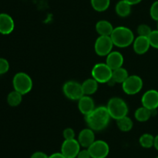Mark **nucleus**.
Instances as JSON below:
<instances>
[{"mask_svg":"<svg viewBox=\"0 0 158 158\" xmlns=\"http://www.w3.org/2000/svg\"><path fill=\"white\" fill-rule=\"evenodd\" d=\"M106 108L110 117L116 120L127 116L129 110L126 102L119 97H114L110 99Z\"/></svg>","mask_w":158,"mask_h":158,"instance_id":"3","label":"nucleus"},{"mask_svg":"<svg viewBox=\"0 0 158 158\" xmlns=\"http://www.w3.org/2000/svg\"><path fill=\"white\" fill-rule=\"evenodd\" d=\"M63 137L65 139H73L75 138V132L72 128H66L63 130Z\"/></svg>","mask_w":158,"mask_h":158,"instance_id":"30","label":"nucleus"},{"mask_svg":"<svg viewBox=\"0 0 158 158\" xmlns=\"http://www.w3.org/2000/svg\"><path fill=\"white\" fill-rule=\"evenodd\" d=\"M150 15L153 20L158 22V0L151 5L150 9Z\"/></svg>","mask_w":158,"mask_h":158,"instance_id":"28","label":"nucleus"},{"mask_svg":"<svg viewBox=\"0 0 158 158\" xmlns=\"http://www.w3.org/2000/svg\"><path fill=\"white\" fill-rule=\"evenodd\" d=\"M114 46L124 48L133 44L134 40V34L130 28L126 26H117L114 28L110 35Z\"/></svg>","mask_w":158,"mask_h":158,"instance_id":"2","label":"nucleus"},{"mask_svg":"<svg viewBox=\"0 0 158 158\" xmlns=\"http://www.w3.org/2000/svg\"><path fill=\"white\" fill-rule=\"evenodd\" d=\"M124 58L121 53L119 51H112L106 56V64L114 71V70L123 67Z\"/></svg>","mask_w":158,"mask_h":158,"instance_id":"14","label":"nucleus"},{"mask_svg":"<svg viewBox=\"0 0 158 158\" xmlns=\"http://www.w3.org/2000/svg\"><path fill=\"white\" fill-rule=\"evenodd\" d=\"M127 2L129 3L131 6H134V5H137L138 3H140V2H142V0H124Z\"/></svg>","mask_w":158,"mask_h":158,"instance_id":"34","label":"nucleus"},{"mask_svg":"<svg viewBox=\"0 0 158 158\" xmlns=\"http://www.w3.org/2000/svg\"><path fill=\"white\" fill-rule=\"evenodd\" d=\"M141 102L143 106L148 109L156 110L158 108V91L154 89L147 91L142 96Z\"/></svg>","mask_w":158,"mask_h":158,"instance_id":"11","label":"nucleus"},{"mask_svg":"<svg viewBox=\"0 0 158 158\" xmlns=\"http://www.w3.org/2000/svg\"><path fill=\"white\" fill-rule=\"evenodd\" d=\"M154 147H155V149L158 150V134L154 137Z\"/></svg>","mask_w":158,"mask_h":158,"instance_id":"35","label":"nucleus"},{"mask_svg":"<svg viewBox=\"0 0 158 158\" xmlns=\"http://www.w3.org/2000/svg\"><path fill=\"white\" fill-rule=\"evenodd\" d=\"M23 101V94L16 91H12L8 94L7 102L10 106L16 107L21 104Z\"/></svg>","mask_w":158,"mask_h":158,"instance_id":"23","label":"nucleus"},{"mask_svg":"<svg viewBox=\"0 0 158 158\" xmlns=\"http://www.w3.org/2000/svg\"><path fill=\"white\" fill-rule=\"evenodd\" d=\"M78 108L82 114L85 116L92 112L95 108V103L89 95H83L78 100Z\"/></svg>","mask_w":158,"mask_h":158,"instance_id":"15","label":"nucleus"},{"mask_svg":"<svg viewBox=\"0 0 158 158\" xmlns=\"http://www.w3.org/2000/svg\"><path fill=\"white\" fill-rule=\"evenodd\" d=\"M156 158H158V156H157V157H156Z\"/></svg>","mask_w":158,"mask_h":158,"instance_id":"37","label":"nucleus"},{"mask_svg":"<svg viewBox=\"0 0 158 158\" xmlns=\"http://www.w3.org/2000/svg\"><path fill=\"white\" fill-rule=\"evenodd\" d=\"M91 6L97 12H104L109 8L110 0H90Z\"/></svg>","mask_w":158,"mask_h":158,"instance_id":"24","label":"nucleus"},{"mask_svg":"<svg viewBox=\"0 0 158 158\" xmlns=\"http://www.w3.org/2000/svg\"><path fill=\"white\" fill-rule=\"evenodd\" d=\"M49 158H66L63 153L60 152V153H54L52 154H51L50 156H49Z\"/></svg>","mask_w":158,"mask_h":158,"instance_id":"33","label":"nucleus"},{"mask_svg":"<svg viewBox=\"0 0 158 158\" xmlns=\"http://www.w3.org/2000/svg\"><path fill=\"white\" fill-rule=\"evenodd\" d=\"M63 91L66 97L71 100L78 101L84 95L82 85L75 81H68L66 82L63 87Z\"/></svg>","mask_w":158,"mask_h":158,"instance_id":"8","label":"nucleus"},{"mask_svg":"<svg viewBox=\"0 0 158 158\" xmlns=\"http://www.w3.org/2000/svg\"><path fill=\"white\" fill-rule=\"evenodd\" d=\"M91 74L98 83H108L112 79L113 70L106 64L99 63L94 65Z\"/></svg>","mask_w":158,"mask_h":158,"instance_id":"5","label":"nucleus"},{"mask_svg":"<svg viewBox=\"0 0 158 158\" xmlns=\"http://www.w3.org/2000/svg\"><path fill=\"white\" fill-rule=\"evenodd\" d=\"M9 70V64L6 59L0 57V74H4Z\"/></svg>","mask_w":158,"mask_h":158,"instance_id":"29","label":"nucleus"},{"mask_svg":"<svg viewBox=\"0 0 158 158\" xmlns=\"http://www.w3.org/2000/svg\"><path fill=\"white\" fill-rule=\"evenodd\" d=\"M133 47H134V50L137 54H140V55L144 54L151 47L148 37H141V36L137 37L134 39V43H133Z\"/></svg>","mask_w":158,"mask_h":158,"instance_id":"16","label":"nucleus"},{"mask_svg":"<svg viewBox=\"0 0 158 158\" xmlns=\"http://www.w3.org/2000/svg\"><path fill=\"white\" fill-rule=\"evenodd\" d=\"M157 30H158V22H157Z\"/></svg>","mask_w":158,"mask_h":158,"instance_id":"36","label":"nucleus"},{"mask_svg":"<svg viewBox=\"0 0 158 158\" xmlns=\"http://www.w3.org/2000/svg\"><path fill=\"white\" fill-rule=\"evenodd\" d=\"M151 46L158 49V30H153L148 37Z\"/></svg>","mask_w":158,"mask_h":158,"instance_id":"27","label":"nucleus"},{"mask_svg":"<svg viewBox=\"0 0 158 158\" xmlns=\"http://www.w3.org/2000/svg\"><path fill=\"white\" fill-rule=\"evenodd\" d=\"M143 80L138 75H129L122 84V88L126 94L133 95L141 91L143 88Z\"/></svg>","mask_w":158,"mask_h":158,"instance_id":"6","label":"nucleus"},{"mask_svg":"<svg viewBox=\"0 0 158 158\" xmlns=\"http://www.w3.org/2000/svg\"><path fill=\"white\" fill-rule=\"evenodd\" d=\"M15 28V23L11 15L7 13H0V33L10 34Z\"/></svg>","mask_w":158,"mask_h":158,"instance_id":"12","label":"nucleus"},{"mask_svg":"<svg viewBox=\"0 0 158 158\" xmlns=\"http://www.w3.org/2000/svg\"><path fill=\"white\" fill-rule=\"evenodd\" d=\"M152 31L153 30L151 29V26L147 24H140L137 27V33H138V36H141V37H148Z\"/></svg>","mask_w":158,"mask_h":158,"instance_id":"26","label":"nucleus"},{"mask_svg":"<svg viewBox=\"0 0 158 158\" xmlns=\"http://www.w3.org/2000/svg\"><path fill=\"white\" fill-rule=\"evenodd\" d=\"M77 158H92L90 156L89 150L87 149H84V150H80V153L77 155Z\"/></svg>","mask_w":158,"mask_h":158,"instance_id":"31","label":"nucleus"},{"mask_svg":"<svg viewBox=\"0 0 158 158\" xmlns=\"http://www.w3.org/2000/svg\"><path fill=\"white\" fill-rule=\"evenodd\" d=\"M106 106H99L85 116L88 127L94 131H101L106 128L110 119Z\"/></svg>","mask_w":158,"mask_h":158,"instance_id":"1","label":"nucleus"},{"mask_svg":"<svg viewBox=\"0 0 158 158\" xmlns=\"http://www.w3.org/2000/svg\"><path fill=\"white\" fill-rule=\"evenodd\" d=\"M30 158H49V156L42 151H36L32 153Z\"/></svg>","mask_w":158,"mask_h":158,"instance_id":"32","label":"nucleus"},{"mask_svg":"<svg viewBox=\"0 0 158 158\" xmlns=\"http://www.w3.org/2000/svg\"><path fill=\"white\" fill-rule=\"evenodd\" d=\"M81 85L85 95H91L98 89V82L93 77L86 79Z\"/></svg>","mask_w":158,"mask_h":158,"instance_id":"18","label":"nucleus"},{"mask_svg":"<svg viewBox=\"0 0 158 158\" xmlns=\"http://www.w3.org/2000/svg\"><path fill=\"white\" fill-rule=\"evenodd\" d=\"M131 6H131L124 0H120L116 5L115 11L119 16L127 17L131 14Z\"/></svg>","mask_w":158,"mask_h":158,"instance_id":"19","label":"nucleus"},{"mask_svg":"<svg viewBox=\"0 0 158 158\" xmlns=\"http://www.w3.org/2000/svg\"><path fill=\"white\" fill-rule=\"evenodd\" d=\"M14 90L22 94L30 92L32 88V80L30 76L25 72H19L15 74L12 80Z\"/></svg>","mask_w":158,"mask_h":158,"instance_id":"4","label":"nucleus"},{"mask_svg":"<svg viewBox=\"0 0 158 158\" xmlns=\"http://www.w3.org/2000/svg\"><path fill=\"white\" fill-rule=\"evenodd\" d=\"M151 115H152V111L144 106L138 108L134 113L136 119L141 122L148 121L151 117Z\"/></svg>","mask_w":158,"mask_h":158,"instance_id":"21","label":"nucleus"},{"mask_svg":"<svg viewBox=\"0 0 158 158\" xmlns=\"http://www.w3.org/2000/svg\"><path fill=\"white\" fill-rule=\"evenodd\" d=\"M128 77H129L128 71L124 68H123V67L113 71L112 80L115 83L123 84Z\"/></svg>","mask_w":158,"mask_h":158,"instance_id":"20","label":"nucleus"},{"mask_svg":"<svg viewBox=\"0 0 158 158\" xmlns=\"http://www.w3.org/2000/svg\"><path fill=\"white\" fill-rule=\"evenodd\" d=\"M139 143L140 146L143 148L149 149L154 147V136L150 133H144L139 139Z\"/></svg>","mask_w":158,"mask_h":158,"instance_id":"25","label":"nucleus"},{"mask_svg":"<svg viewBox=\"0 0 158 158\" xmlns=\"http://www.w3.org/2000/svg\"><path fill=\"white\" fill-rule=\"evenodd\" d=\"M114 44L110 36H100L96 40L94 50L98 56L104 57L112 52Z\"/></svg>","mask_w":158,"mask_h":158,"instance_id":"7","label":"nucleus"},{"mask_svg":"<svg viewBox=\"0 0 158 158\" xmlns=\"http://www.w3.org/2000/svg\"><path fill=\"white\" fill-rule=\"evenodd\" d=\"M77 140L81 147L87 149L96 140L94 131L89 128L83 129L79 133Z\"/></svg>","mask_w":158,"mask_h":158,"instance_id":"13","label":"nucleus"},{"mask_svg":"<svg viewBox=\"0 0 158 158\" xmlns=\"http://www.w3.org/2000/svg\"><path fill=\"white\" fill-rule=\"evenodd\" d=\"M117 125L118 126L119 129L121 130L123 132H129L132 129L133 125H134V122H133L132 119L127 116H124L123 118L117 119Z\"/></svg>","mask_w":158,"mask_h":158,"instance_id":"22","label":"nucleus"},{"mask_svg":"<svg viewBox=\"0 0 158 158\" xmlns=\"http://www.w3.org/2000/svg\"><path fill=\"white\" fill-rule=\"evenodd\" d=\"M114 29L113 25L107 20H100L96 24V31L100 36H110Z\"/></svg>","mask_w":158,"mask_h":158,"instance_id":"17","label":"nucleus"},{"mask_svg":"<svg viewBox=\"0 0 158 158\" xmlns=\"http://www.w3.org/2000/svg\"><path fill=\"white\" fill-rule=\"evenodd\" d=\"M92 158H106L110 153V147L104 140H95L87 148Z\"/></svg>","mask_w":158,"mask_h":158,"instance_id":"9","label":"nucleus"},{"mask_svg":"<svg viewBox=\"0 0 158 158\" xmlns=\"http://www.w3.org/2000/svg\"><path fill=\"white\" fill-rule=\"evenodd\" d=\"M80 144L75 139H65L61 146V153L66 158H77L80 153Z\"/></svg>","mask_w":158,"mask_h":158,"instance_id":"10","label":"nucleus"}]
</instances>
